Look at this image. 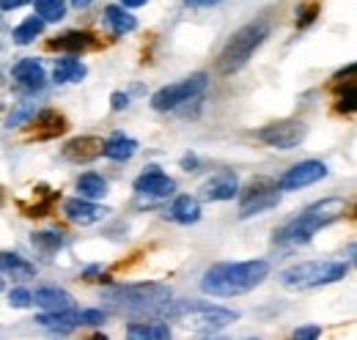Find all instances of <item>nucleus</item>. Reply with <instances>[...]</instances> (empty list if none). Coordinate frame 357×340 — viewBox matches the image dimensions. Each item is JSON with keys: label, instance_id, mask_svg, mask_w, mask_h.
Segmentation results:
<instances>
[{"label": "nucleus", "instance_id": "obj_1", "mask_svg": "<svg viewBox=\"0 0 357 340\" xmlns=\"http://www.w3.org/2000/svg\"><path fill=\"white\" fill-rule=\"evenodd\" d=\"M269 277V263L267 261H237V263H215L212 269H206L204 280H201V291L209 297H242L247 291H253L255 286H261Z\"/></svg>", "mask_w": 357, "mask_h": 340}, {"label": "nucleus", "instance_id": "obj_2", "mask_svg": "<svg viewBox=\"0 0 357 340\" xmlns=\"http://www.w3.org/2000/svg\"><path fill=\"white\" fill-rule=\"evenodd\" d=\"M347 212V201L341 198H325L313 206H308L305 212H300L297 217H291L283 228L275 230V241L278 244H308L322 228L333 226L336 220H341Z\"/></svg>", "mask_w": 357, "mask_h": 340}, {"label": "nucleus", "instance_id": "obj_3", "mask_svg": "<svg viewBox=\"0 0 357 340\" xmlns=\"http://www.w3.org/2000/svg\"><path fill=\"white\" fill-rule=\"evenodd\" d=\"M171 299V288L160 283H137V286H110L102 291V302L116 313L132 316H157L162 305Z\"/></svg>", "mask_w": 357, "mask_h": 340}, {"label": "nucleus", "instance_id": "obj_4", "mask_svg": "<svg viewBox=\"0 0 357 340\" xmlns=\"http://www.w3.org/2000/svg\"><path fill=\"white\" fill-rule=\"evenodd\" d=\"M349 272V263L347 261H302V263H294L289 269H283L278 274L280 286L283 288H291V291H308V288H319V286H330V283H338L344 280Z\"/></svg>", "mask_w": 357, "mask_h": 340}, {"label": "nucleus", "instance_id": "obj_5", "mask_svg": "<svg viewBox=\"0 0 357 340\" xmlns=\"http://www.w3.org/2000/svg\"><path fill=\"white\" fill-rule=\"evenodd\" d=\"M267 36H269V25L264 19L239 28L237 33L229 39V44L223 47L220 58H218V72L220 74H234V72H239L253 58V52L264 44Z\"/></svg>", "mask_w": 357, "mask_h": 340}, {"label": "nucleus", "instance_id": "obj_6", "mask_svg": "<svg viewBox=\"0 0 357 340\" xmlns=\"http://www.w3.org/2000/svg\"><path fill=\"white\" fill-rule=\"evenodd\" d=\"M206 86H209V77H206L204 72H195V74H190V77H184V80H179V83H171V86L160 88V91L151 97V108L160 110V113L176 110L179 105H184V102L195 99L198 94H204Z\"/></svg>", "mask_w": 357, "mask_h": 340}, {"label": "nucleus", "instance_id": "obj_7", "mask_svg": "<svg viewBox=\"0 0 357 340\" xmlns=\"http://www.w3.org/2000/svg\"><path fill=\"white\" fill-rule=\"evenodd\" d=\"M280 203V187L272 179H253L242 195H239V217H253V214H264L269 209H275Z\"/></svg>", "mask_w": 357, "mask_h": 340}, {"label": "nucleus", "instance_id": "obj_8", "mask_svg": "<svg viewBox=\"0 0 357 340\" xmlns=\"http://www.w3.org/2000/svg\"><path fill=\"white\" fill-rule=\"evenodd\" d=\"M308 134V126L302 121H275V123H267L264 129L255 132V137L272 148H280V151H291L297 148Z\"/></svg>", "mask_w": 357, "mask_h": 340}, {"label": "nucleus", "instance_id": "obj_9", "mask_svg": "<svg viewBox=\"0 0 357 340\" xmlns=\"http://www.w3.org/2000/svg\"><path fill=\"white\" fill-rule=\"evenodd\" d=\"M325 176H327V165H325V162H319V159H305V162L289 168V170L280 176L278 187L286 190V192H294V190H302V187H311V184L322 181Z\"/></svg>", "mask_w": 357, "mask_h": 340}, {"label": "nucleus", "instance_id": "obj_10", "mask_svg": "<svg viewBox=\"0 0 357 340\" xmlns=\"http://www.w3.org/2000/svg\"><path fill=\"white\" fill-rule=\"evenodd\" d=\"M173 190H176V181L157 165H151L135 179V192L143 198H168L173 195Z\"/></svg>", "mask_w": 357, "mask_h": 340}, {"label": "nucleus", "instance_id": "obj_11", "mask_svg": "<svg viewBox=\"0 0 357 340\" xmlns=\"http://www.w3.org/2000/svg\"><path fill=\"white\" fill-rule=\"evenodd\" d=\"M204 201H231L239 195V179L234 170H218L212 179H206L198 190Z\"/></svg>", "mask_w": 357, "mask_h": 340}, {"label": "nucleus", "instance_id": "obj_12", "mask_svg": "<svg viewBox=\"0 0 357 340\" xmlns=\"http://www.w3.org/2000/svg\"><path fill=\"white\" fill-rule=\"evenodd\" d=\"M108 212H110L108 206H99V203H94L88 198H72V201L64 203V214L75 226H94V223L105 220Z\"/></svg>", "mask_w": 357, "mask_h": 340}, {"label": "nucleus", "instance_id": "obj_13", "mask_svg": "<svg viewBox=\"0 0 357 340\" xmlns=\"http://www.w3.org/2000/svg\"><path fill=\"white\" fill-rule=\"evenodd\" d=\"M11 77L14 83L22 88V91H41L47 86V74H44V66L36 61V58H22L14 63L11 69Z\"/></svg>", "mask_w": 357, "mask_h": 340}, {"label": "nucleus", "instance_id": "obj_14", "mask_svg": "<svg viewBox=\"0 0 357 340\" xmlns=\"http://www.w3.org/2000/svg\"><path fill=\"white\" fill-rule=\"evenodd\" d=\"M61 154H64V159H69V162H75V165H88V162H94L97 157H102V140H99V137H91V134L75 137V140H69V143L61 148Z\"/></svg>", "mask_w": 357, "mask_h": 340}, {"label": "nucleus", "instance_id": "obj_15", "mask_svg": "<svg viewBox=\"0 0 357 340\" xmlns=\"http://www.w3.org/2000/svg\"><path fill=\"white\" fill-rule=\"evenodd\" d=\"M47 47H50V50H58V52L80 55V52H86V50H91V47H97V39H94V33H88V30H66V33H61V36L50 39V41H47Z\"/></svg>", "mask_w": 357, "mask_h": 340}, {"label": "nucleus", "instance_id": "obj_16", "mask_svg": "<svg viewBox=\"0 0 357 340\" xmlns=\"http://www.w3.org/2000/svg\"><path fill=\"white\" fill-rule=\"evenodd\" d=\"M28 123H33V137L36 140H50V137H58L66 132V118L55 110H41V113H33L28 118Z\"/></svg>", "mask_w": 357, "mask_h": 340}, {"label": "nucleus", "instance_id": "obj_17", "mask_svg": "<svg viewBox=\"0 0 357 340\" xmlns=\"http://www.w3.org/2000/svg\"><path fill=\"white\" fill-rule=\"evenodd\" d=\"M36 324L58 330V332H69L75 327H80V310L75 308H64V310H44L41 316H36Z\"/></svg>", "mask_w": 357, "mask_h": 340}, {"label": "nucleus", "instance_id": "obj_18", "mask_svg": "<svg viewBox=\"0 0 357 340\" xmlns=\"http://www.w3.org/2000/svg\"><path fill=\"white\" fill-rule=\"evenodd\" d=\"M33 302L41 308V310H64V308H72V297L69 291L64 288H52V286H44V288H36V294H30Z\"/></svg>", "mask_w": 357, "mask_h": 340}, {"label": "nucleus", "instance_id": "obj_19", "mask_svg": "<svg viewBox=\"0 0 357 340\" xmlns=\"http://www.w3.org/2000/svg\"><path fill=\"white\" fill-rule=\"evenodd\" d=\"M135 151H137V140H132V137H126V134H121V132L102 143V154H105L108 159H113V162H126V159H132Z\"/></svg>", "mask_w": 357, "mask_h": 340}, {"label": "nucleus", "instance_id": "obj_20", "mask_svg": "<svg viewBox=\"0 0 357 340\" xmlns=\"http://www.w3.org/2000/svg\"><path fill=\"white\" fill-rule=\"evenodd\" d=\"M171 220L179 223V226H193L201 220V203L190 195H179L171 206Z\"/></svg>", "mask_w": 357, "mask_h": 340}, {"label": "nucleus", "instance_id": "obj_21", "mask_svg": "<svg viewBox=\"0 0 357 340\" xmlns=\"http://www.w3.org/2000/svg\"><path fill=\"white\" fill-rule=\"evenodd\" d=\"M0 272L3 274H11L17 280L36 277V266L30 261H25L22 255H17V252H0Z\"/></svg>", "mask_w": 357, "mask_h": 340}, {"label": "nucleus", "instance_id": "obj_22", "mask_svg": "<svg viewBox=\"0 0 357 340\" xmlns=\"http://www.w3.org/2000/svg\"><path fill=\"white\" fill-rule=\"evenodd\" d=\"M44 25H47V22H44L41 17H36V14H33V17H28L22 25H17V28H14V33H11L14 44H19V47L33 44V41L44 33Z\"/></svg>", "mask_w": 357, "mask_h": 340}, {"label": "nucleus", "instance_id": "obj_23", "mask_svg": "<svg viewBox=\"0 0 357 340\" xmlns=\"http://www.w3.org/2000/svg\"><path fill=\"white\" fill-rule=\"evenodd\" d=\"M126 338H171V327L165 321H132L126 327Z\"/></svg>", "mask_w": 357, "mask_h": 340}, {"label": "nucleus", "instance_id": "obj_24", "mask_svg": "<svg viewBox=\"0 0 357 340\" xmlns=\"http://www.w3.org/2000/svg\"><path fill=\"white\" fill-rule=\"evenodd\" d=\"M105 25H108L116 36H124V33H129V30L137 28V19H135L132 14H126L124 6H108V8H105Z\"/></svg>", "mask_w": 357, "mask_h": 340}, {"label": "nucleus", "instance_id": "obj_25", "mask_svg": "<svg viewBox=\"0 0 357 340\" xmlns=\"http://www.w3.org/2000/svg\"><path fill=\"white\" fill-rule=\"evenodd\" d=\"M52 74H55V83H80V80H86L88 69L77 58H61L55 63V72Z\"/></svg>", "mask_w": 357, "mask_h": 340}, {"label": "nucleus", "instance_id": "obj_26", "mask_svg": "<svg viewBox=\"0 0 357 340\" xmlns=\"http://www.w3.org/2000/svg\"><path fill=\"white\" fill-rule=\"evenodd\" d=\"M77 192H80V198H88V201L105 198L108 195V181L99 173H83L77 179Z\"/></svg>", "mask_w": 357, "mask_h": 340}, {"label": "nucleus", "instance_id": "obj_27", "mask_svg": "<svg viewBox=\"0 0 357 340\" xmlns=\"http://www.w3.org/2000/svg\"><path fill=\"white\" fill-rule=\"evenodd\" d=\"M33 8H36V17H41L44 22H58L66 14V3L64 0H36Z\"/></svg>", "mask_w": 357, "mask_h": 340}, {"label": "nucleus", "instance_id": "obj_28", "mask_svg": "<svg viewBox=\"0 0 357 340\" xmlns=\"http://www.w3.org/2000/svg\"><path fill=\"white\" fill-rule=\"evenodd\" d=\"M30 241H33V247H39L41 252L50 255V252H58V250L64 247L66 239H64L61 233H55V230H39V233L30 236Z\"/></svg>", "mask_w": 357, "mask_h": 340}, {"label": "nucleus", "instance_id": "obj_29", "mask_svg": "<svg viewBox=\"0 0 357 340\" xmlns=\"http://www.w3.org/2000/svg\"><path fill=\"white\" fill-rule=\"evenodd\" d=\"M33 113H36V105H33V102H19V108L8 113V118H6V126H8V129H14V126L25 123V121H28Z\"/></svg>", "mask_w": 357, "mask_h": 340}, {"label": "nucleus", "instance_id": "obj_30", "mask_svg": "<svg viewBox=\"0 0 357 340\" xmlns=\"http://www.w3.org/2000/svg\"><path fill=\"white\" fill-rule=\"evenodd\" d=\"M8 305L17 308V310H22V308H30L33 305V297H30L28 288H14V291H8Z\"/></svg>", "mask_w": 357, "mask_h": 340}, {"label": "nucleus", "instance_id": "obj_31", "mask_svg": "<svg viewBox=\"0 0 357 340\" xmlns=\"http://www.w3.org/2000/svg\"><path fill=\"white\" fill-rule=\"evenodd\" d=\"M316 14H319V3H305V6H300V8H297V25H300V28L311 25V22L316 19Z\"/></svg>", "mask_w": 357, "mask_h": 340}, {"label": "nucleus", "instance_id": "obj_32", "mask_svg": "<svg viewBox=\"0 0 357 340\" xmlns=\"http://www.w3.org/2000/svg\"><path fill=\"white\" fill-rule=\"evenodd\" d=\"M105 321V313L102 310H80V327L88 324V327H97Z\"/></svg>", "mask_w": 357, "mask_h": 340}, {"label": "nucleus", "instance_id": "obj_33", "mask_svg": "<svg viewBox=\"0 0 357 340\" xmlns=\"http://www.w3.org/2000/svg\"><path fill=\"white\" fill-rule=\"evenodd\" d=\"M322 335V327H316V324H308V327H297L294 330V338L297 340H316Z\"/></svg>", "mask_w": 357, "mask_h": 340}, {"label": "nucleus", "instance_id": "obj_34", "mask_svg": "<svg viewBox=\"0 0 357 340\" xmlns=\"http://www.w3.org/2000/svg\"><path fill=\"white\" fill-rule=\"evenodd\" d=\"M126 105H129V97H126V94H121V91H116V94L110 97V108H113V110H124Z\"/></svg>", "mask_w": 357, "mask_h": 340}, {"label": "nucleus", "instance_id": "obj_35", "mask_svg": "<svg viewBox=\"0 0 357 340\" xmlns=\"http://www.w3.org/2000/svg\"><path fill=\"white\" fill-rule=\"evenodd\" d=\"M25 3H30V0H0V11H11V8H19Z\"/></svg>", "mask_w": 357, "mask_h": 340}, {"label": "nucleus", "instance_id": "obj_36", "mask_svg": "<svg viewBox=\"0 0 357 340\" xmlns=\"http://www.w3.org/2000/svg\"><path fill=\"white\" fill-rule=\"evenodd\" d=\"M182 168H184V170H195V168H198V157H195V154H187V157L182 159Z\"/></svg>", "mask_w": 357, "mask_h": 340}, {"label": "nucleus", "instance_id": "obj_37", "mask_svg": "<svg viewBox=\"0 0 357 340\" xmlns=\"http://www.w3.org/2000/svg\"><path fill=\"white\" fill-rule=\"evenodd\" d=\"M187 6H193V8H206V6H218L220 0H184Z\"/></svg>", "mask_w": 357, "mask_h": 340}, {"label": "nucleus", "instance_id": "obj_38", "mask_svg": "<svg viewBox=\"0 0 357 340\" xmlns=\"http://www.w3.org/2000/svg\"><path fill=\"white\" fill-rule=\"evenodd\" d=\"M148 0H121V6L124 8H137V6H146Z\"/></svg>", "mask_w": 357, "mask_h": 340}, {"label": "nucleus", "instance_id": "obj_39", "mask_svg": "<svg viewBox=\"0 0 357 340\" xmlns=\"http://www.w3.org/2000/svg\"><path fill=\"white\" fill-rule=\"evenodd\" d=\"M91 3H94V0H72L75 8H86V6H91Z\"/></svg>", "mask_w": 357, "mask_h": 340}, {"label": "nucleus", "instance_id": "obj_40", "mask_svg": "<svg viewBox=\"0 0 357 340\" xmlns=\"http://www.w3.org/2000/svg\"><path fill=\"white\" fill-rule=\"evenodd\" d=\"M0 291H3V277H0Z\"/></svg>", "mask_w": 357, "mask_h": 340}]
</instances>
